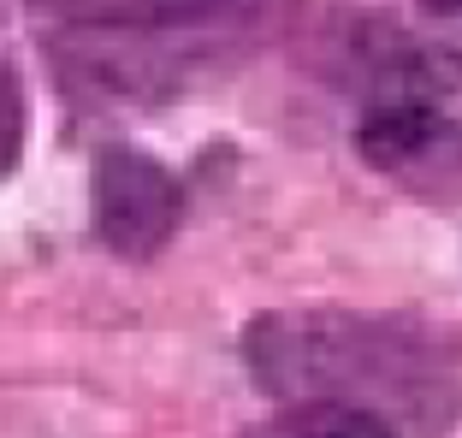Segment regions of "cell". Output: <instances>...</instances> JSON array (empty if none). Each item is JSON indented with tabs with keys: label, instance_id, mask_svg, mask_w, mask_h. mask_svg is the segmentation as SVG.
<instances>
[{
	"label": "cell",
	"instance_id": "obj_1",
	"mask_svg": "<svg viewBox=\"0 0 462 438\" xmlns=\"http://www.w3.org/2000/svg\"><path fill=\"white\" fill-rule=\"evenodd\" d=\"M244 361L279 397H350L415 373V356L380 326L344 315H273L244 338Z\"/></svg>",
	"mask_w": 462,
	"mask_h": 438
},
{
	"label": "cell",
	"instance_id": "obj_2",
	"mask_svg": "<svg viewBox=\"0 0 462 438\" xmlns=\"http://www.w3.org/2000/svg\"><path fill=\"white\" fill-rule=\"evenodd\" d=\"M89 214H96V237L113 255L149 260L154 249L172 243L184 219V184L172 178V166L143 149H107L89 178Z\"/></svg>",
	"mask_w": 462,
	"mask_h": 438
},
{
	"label": "cell",
	"instance_id": "obj_3",
	"mask_svg": "<svg viewBox=\"0 0 462 438\" xmlns=\"http://www.w3.org/2000/svg\"><path fill=\"white\" fill-rule=\"evenodd\" d=\"M244 438H397V426L362 397H297Z\"/></svg>",
	"mask_w": 462,
	"mask_h": 438
},
{
	"label": "cell",
	"instance_id": "obj_4",
	"mask_svg": "<svg viewBox=\"0 0 462 438\" xmlns=\"http://www.w3.org/2000/svg\"><path fill=\"white\" fill-rule=\"evenodd\" d=\"M439 131H445V119H439V107L427 96H380L367 107L362 131H356V149L374 166H403V160H415Z\"/></svg>",
	"mask_w": 462,
	"mask_h": 438
},
{
	"label": "cell",
	"instance_id": "obj_5",
	"mask_svg": "<svg viewBox=\"0 0 462 438\" xmlns=\"http://www.w3.org/2000/svg\"><path fill=\"white\" fill-rule=\"evenodd\" d=\"M231 0H60V13L89 30H172L226 13Z\"/></svg>",
	"mask_w": 462,
	"mask_h": 438
},
{
	"label": "cell",
	"instance_id": "obj_6",
	"mask_svg": "<svg viewBox=\"0 0 462 438\" xmlns=\"http://www.w3.org/2000/svg\"><path fill=\"white\" fill-rule=\"evenodd\" d=\"M24 137H30V101H24V78L0 59V178H13L24 160Z\"/></svg>",
	"mask_w": 462,
	"mask_h": 438
},
{
	"label": "cell",
	"instance_id": "obj_7",
	"mask_svg": "<svg viewBox=\"0 0 462 438\" xmlns=\"http://www.w3.org/2000/svg\"><path fill=\"white\" fill-rule=\"evenodd\" d=\"M427 13H462V0H421Z\"/></svg>",
	"mask_w": 462,
	"mask_h": 438
}]
</instances>
